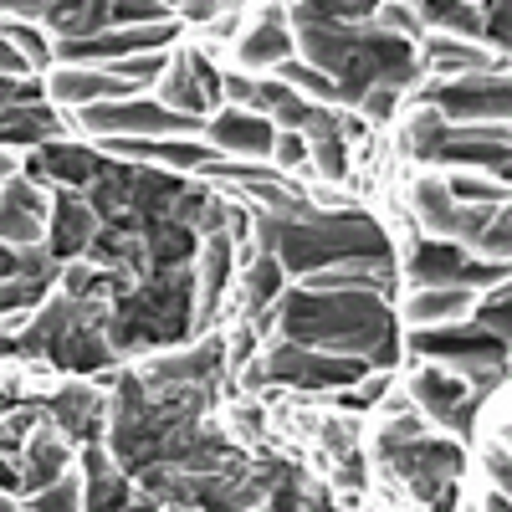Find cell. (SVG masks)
Segmentation results:
<instances>
[{"label": "cell", "mask_w": 512, "mask_h": 512, "mask_svg": "<svg viewBox=\"0 0 512 512\" xmlns=\"http://www.w3.org/2000/svg\"><path fill=\"white\" fill-rule=\"evenodd\" d=\"M77 502H82L77 482H72V477H57L47 492L31 497V512H77Z\"/></svg>", "instance_id": "cell-42"}, {"label": "cell", "mask_w": 512, "mask_h": 512, "mask_svg": "<svg viewBox=\"0 0 512 512\" xmlns=\"http://www.w3.org/2000/svg\"><path fill=\"white\" fill-rule=\"evenodd\" d=\"M52 277H57V267H47V272H26V277L0 282V313L36 308V303H41V292H47V282H52Z\"/></svg>", "instance_id": "cell-36"}, {"label": "cell", "mask_w": 512, "mask_h": 512, "mask_svg": "<svg viewBox=\"0 0 512 512\" xmlns=\"http://www.w3.org/2000/svg\"><path fill=\"white\" fill-rule=\"evenodd\" d=\"M52 262H67V256H88L93 236H98V216L88 200H77L72 190L52 195Z\"/></svg>", "instance_id": "cell-18"}, {"label": "cell", "mask_w": 512, "mask_h": 512, "mask_svg": "<svg viewBox=\"0 0 512 512\" xmlns=\"http://www.w3.org/2000/svg\"><path fill=\"white\" fill-rule=\"evenodd\" d=\"M175 21L164 26H134V31H103V36H88V41H62L57 47V62H128V57H154L159 47L175 41Z\"/></svg>", "instance_id": "cell-13"}, {"label": "cell", "mask_w": 512, "mask_h": 512, "mask_svg": "<svg viewBox=\"0 0 512 512\" xmlns=\"http://www.w3.org/2000/svg\"><path fill=\"white\" fill-rule=\"evenodd\" d=\"M318 441H323V451H328L333 461H349V456H359V436H354V425H349V420H323Z\"/></svg>", "instance_id": "cell-41"}, {"label": "cell", "mask_w": 512, "mask_h": 512, "mask_svg": "<svg viewBox=\"0 0 512 512\" xmlns=\"http://www.w3.org/2000/svg\"><path fill=\"white\" fill-rule=\"evenodd\" d=\"M384 390H390V379L374 374L369 384H359V390H354V395H344L338 405H344V410H369V405H379V400H384Z\"/></svg>", "instance_id": "cell-45"}, {"label": "cell", "mask_w": 512, "mask_h": 512, "mask_svg": "<svg viewBox=\"0 0 512 512\" xmlns=\"http://www.w3.org/2000/svg\"><path fill=\"white\" fill-rule=\"evenodd\" d=\"M103 154L93 149H82V144H41L36 159H26V180H41V175H52L62 185H93L103 175Z\"/></svg>", "instance_id": "cell-22"}, {"label": "cell", "mask_w": 512, "mask_h": 512, "mask_svg": "<svg viewBox=\"0 0 512 512\" xmlns=\"http://www.w3.org/2000/svg\"><path fill=\"white\" fill-rule=\"evenodd\" d=\"M21 175V164H16V154H6V149H0V185H11Z\"/></svg>", "instance_id": "cell-53"}, {"label": "cell", "mask_w": 512, "mask_h": 512, "mask_svg": "<svg viewBox=\"0 0 512 512\" xmlns=\"http://www.w3.org/2000/svg\"><path fill=\"white\" fill-rule=\"evenodd\" d=\"M379 456L390 461V472H395L420 502H436V497L456 482L461 461H466L456 441H431V436H415V441H405V446H384Z\"/></svg>", "instance_id": "cell-9"}, {"label": "cell", "mask_w": 512, "mask_h": 512, "mask_svg": "<svg viewBox=\"0 0 512 512\" xmlns=\"http://www.w3.org/2000/svg\"><path fill=\"white\" fill-rule=\"evenodd\" d=\"M420 103L441 113L451 128L456 123H502L507 108H512V93H507V67L497 72H477V77H456V82H436L425 88Z\"/></svg>", "instance_id": "cell-7"}, {"label": "cell", "mask_w": 512, "mask_h": 512, "mask_svg": "<svg viewBox=\"0 0 512 512\" xmlns=\"http://www.w3.org/2000/svg\"><path fill=\"white\" fill-rule=\"evenodd\" d=\"M144 236V262H154V272L164 267H180L185 256H195V231L175 226V221H154L139 231Z\"/></svg>", "instance_id": "cell-31"}, {"label": "cell", "mask_w": 512, "mask_h": 512, "mask_svg": "<svg viewBox=\"0 0 512 512\" xmlns=\"http://www.w3.org/2000/svg\"><path fill=\"white\" fill-rule=\"evenodd\" d=\"M190 287L185 267H164L144 287L123 292L118 308H108V349H139V344H175L190 333Z\"/></svg>", "instance_id": "cell-4"}, {"label": "cell", "mask_w": 512, "mask_h": 512, "mask_svg": "<svg viewBox=\"0 0 512 512\" xmlns=\"http://www.w3.org/2000/svg\"><path fill=\"white\" fill-rule=\"evenodd\" d=\"M410 354L456 364L466 379H472L477 395H492L502 384V374H507V344L492 338L487 328H477V323H466V328H456V323H446V328H415L410 333Z\"/></svg>", "instance_id": "cell-6"}, {"label": "cell", "mask_w": 512, "mask_h": 512, "mask_svg": "<svg viewBox=\"0 0 512 512\" xmlns=\"http://www.w3.org/2000/svg\"><path fill=\"white\" fill-rule=\"evenodd\" d=\"M287 52H292V36L282 26V11L272 6V11H262V26L241 41V62L246 67H282Z\"/></svg>", "instance_id": "cell-29"}, {"label": "cell", "mask_w": 512, "mask_h": 512, "mask_svg": "<svg viewBox=\"0 0 512 512\" xmlns=\"http://www.w3.org/2000/svg\"><path fill=\"white\" fill-rule=\"evenodd\" d=\"M185 16L190 21H210V16H226V6H205V0H200V6H185Z\"/></svg>", "instance_id": "cell-54"}, {"label": "cell", "mask_w": 512, "mask_h": 512, "mask_svg": "<svg viewBox=\"0 0 512 512\" xmlns=\"http://www.w3.org/2000/svg\"><path fill=\"white\" fill-rule=\"evenodd\" d=\"M67 461H72V451H67V441H62L57 431H31L26 461H21V487H26L31 497L47 492L57 477H67Z\"/></svg>", "instance_id": "cell-24"}, {"label": "cell", "mask_w": 512, "mask_h": 512, "mask_svg": "<svg viewBox=\"0 0 512 512\" xmlns=\"http://www.w3.org/2000/svg\"><path fill=\"white\" fill-rule=\"evenodd\" d=\"M507 226H512V221H507V210H497V221H492V226H487V236L477 241V251L487 256V262H502V267H507V246H512Z\"/></svg>", "instance_id": "cell-43"}, {"label": "cell", "mask_w": 512, "mask_h": 512, "mask_svg": "<svg viewBox=\"0 0 512 512\" xmlns=\"http://www.w3.org/2000/svg\"><path fill=\"white\" fill-rule=\"evenodd\" d=\"M0 512H16V507H11V497H6V492H0Z\"/></svg>", "instance_id": "cell-58"}, {"label": "cell", "mask_w": 512, "mask_h": 512, "mask_svg": "<svg viewBox=\"0 0 512 512\" xmlns=\"http://www.w3.org/2000/svg\"><path fill=\"white\" fill-rule=\"evenodd\" d=\"M415 72H420V62H415V47H410L405 36L379 31V26H364V31L349 41V52L338 57L333 88H338V103H354V108H359L364 93H374V88H390V93L410 88Z\"/></svg>", "instance_id": "cell-5"}, {"label": "cell", "mask_w": 512, "mask_h": 512, "mask_svg": "<svg viewBox=\"0 0 512 512\" xmlns=\"http://www.w3.org/2000/svg\"><path fill=\"white\" fill-rule=\"evenodd\" d=\"M446 195L456 205H502L507 200V185H482L472 175H461V180H446Z\"/></svg>", "instance_id": "cell-39"}, {"label": "cell", "mask_w": 512, "mask_h": 512, "mask_svg": "<svg viewBox=\"0 0 512 512\" xmlns=\"http://www.w3.org/2000/svg\"><path fill=\"white\" fill-rule=\"evenodd\" d=\"M41 226H47V195L31 180L0 185V246H36Z\"/></svg>", "instance_id": "cell-17"}, {"label": "cell", "mask_w": 512, "mask_h": 512, "mask_svg": "<svg viewBox=\"0 0 512 512\" xmlns=\"http://www.w3.org/2000/svg\"><path fill=\"white\" fill-rule=\"evenodd\" d=\"M415 436H425V425H420L415 415H400V420H390V425L379 431V451H384V446H405V441H415Z\"/></svg>", "instance_id": "cell-44"}, {"label": "cell", "mask_w": 512, "mask_h": 512, "mask_svg": "<svg viewBox=\"0 0 512 512\" xmlns=\"http://www.w3.org/2000/svg\"><path fill=\"white\" fill-rule=\"evenodd\" d=\"M277 134H272V123L267 118H256V113H221L216 123H210V149H226V154H272Z\"/></svg>", "instance_id": "cell-23"}, {"label": "cell", "mask_w": 512, "mask_h": 512, "mask_svg": "<svg viewBox=\"0 0 512 512\" xmlns=\"http://www.w3.org/2000/svg\"><path fill=\"white\" fill-rule=\"evenodd\" d=\"M82 128H93V134H113V139H185V134L200 128V118L169 113L154 98H123V103L82 108Z\"/></svg>", "instance_id": "cell-8"}, {"label": "cell", "mask_w": 512, "mask_h": 512, "mask_svg": "<svg viewBox=\"0 0 512 512\" xmlns=\"http://www.w3.org/2000/svg\"><path fill=\"white\" fill-rule=\"evenodd\" d=\"M425 62H431L446 82L456 77H477V72H497L502 62H487L477 47H466V41H451V36H431V47H425Z\"/></svg>", "instance_id": "cell-30"}, {"label": "cell", "mask_w": 512, "mask_h": 512, "mask_svg": "<svg viewBox=\"0 0 512 512\" xmlns=\"http://www.w3.org/2000/svg\"><path fill=\"white\" fill-rule=\"evenodd\" d=\"M0 354H52V364L93 374L113 364L108 349V308L98 303H47L36 323H26L21 333H0Z\"/></svg>", "instance_id": "cell-3"}, {"label": "cell", "mask_w": 512, "mask_h": 512, "mask_svg": "<svg viewBox=\"0 0 512 512\" xmlns=\"http://www.w3.org/2000/svg\"><path fill=\"white\" fill-rule=\"evenodd\" d=\"M364 364L359 359H338V354H318V349H297V344H282L267 354L262 369L246 374V390L267 379H282V384H297V390H333V384H359Z\"/></svg>", "instance_id": "cell-10"}, {"label": "cell", "mask_w": 512, "mask_h": 512, "mask_svg": "<svg viewBox=\"0 0 512 512\" xmlns=\"http://www.w3.org/2000/svg\"><path fill=\"white\" fill-rule=\"evenodd\" d=\"M41 410H52L57 431H67L72 441H88V446H98L108 400H103L98 390H88V384H72V390H57L52 400H41Z\"/></svg>", "instance_id": "cell-19"}, {"label": "cell", "mask_w": 512, "mask_h": 512, "mask_svg": "<svg viewBox=\"0 0 512 512\" xmlns=\"http://www.w3.org/2000/svg\"><path fill=\"white\" fill-rule=\"evenodd\" d=\"M487 466H492V482H497V487H507V451H502V446L487 456Z\"/></svg>", "instance_id": "cell-51"}, {"label": "cell", "mask_w": 512, "mask_h": 512, "mask_svg": "<svg viewBox=\"0 0 512 512\" xmlns=\"http://www.w3.org/2000/svg\"><path fill=\"white\" fill-rule=\"evenodd\" d=\"M47 267H57L47 251H31V246H0V282L26 277V272H47Z\"/></svg>", "instance_id": "cell-38"}, {"label": "cell", "mask_w": 512, "mask_h": 512, "mask_svg": "<svg viewBox=\"0 0 512 512\" xmlns=\"http://www.w3.org/2000/svg\"><path fill=\"white\" fill-rule=\"evenodd\" d=\"M108 149L128 154V159H159V164H175V169L216 164V149H210V144H185V139H113Z\"/></svg>", "instance_id": "cell-25"}, {"label": "cell", "mask_w": 512, "mask_h": 512, "mask_svg": "<svg viewBox=\"0 0 512 512\" xmlns=\"http://www.w3.org/2000/svg\"><path fill=\"white\" fill-rule=\"evenodd\" d=\"M482 31L497 41V47H507V36H512V26H507V6H487V11H482Z\"/></svg>", "instance_id": "cell-47"}, {"label": "cell", "mask_w": 512, "mask_h": 512, "mask_svg": "<svg viewBox=\"0 0 512 512\" xmlns=\"http://www.w3.org/2000/svg\"><path fill=\"white\" fill-rule=\"evenodd\" d=\"M487 512H507V492H502V487L492 492V502H487Z\"/></svg>", "instance_id": "cell-57"}, {"label": "cell", "mask_w": 512, "mask_h": 512, "mask_svg": "<svg viewBox=\"0 0 512 512\" xmlns=\"http://www.w3.org/2000/svg\"><path fill=\"white\" fill-rule=\"evenodd\" d=\"M272 323L297 349H328L338 359H359L374 369H390L400 359L395 313L374 292H313L292 287L272 303Z\"/></svg>", "instance_id": "cell-1"}, {"label": "cell", "mask_w": 512, "mask_h": 512, "mask_svg": "<svg viewBox=\"0 0 512 512\" xmlns=\"http://www.w3.org/2000/svg\"><path fill=\"white\" fill-rule=\"evenodd\" d=\"M461 313H472V292H466V287H420L410 297V308H405V318L415 328H436V323L446 328Z\"/></svg>", "instance_id": "cell-28"}, {"label": "cell", "mask_w": 512, "mask_h": 512, "mask_svg": "<svg viewBox=\"0 0 512 512\" xmlns=\"http://www.w3.org/2000/svg\"><path fill=\"white\" fill-rule=\"evenodd\" d=\"M231 282V236H205V256H200V308H195V328H205L216 318V303Z\"/></svg>", "instance_id": "cell-26"}, {"label": "cell", "mask_w": 512, "mask_h": 512, "mask_svg": "<svg viewBox=\"0 0 512 512\" xmlns=\"http://www.w3.org/2000/svg\"><path fill=\"white\" fill-rule=\"evenodd\" d=\"M303 144H308V154L318 159V169H323L328 180H344V175H349V154H344V134H338V113H333V108L308 128Z\"/></svg>", "instance_id": "cell-32"}, {"label": "cell", "mask_w": 512, "mask_h": 512, "mask_svg": "<svg viewBox=\"0 0 512 512\" xmlns=\"http://www.w3.org/2000/svg\"><path fill=\"white\" fill-rule=\"evenodd\" d=\"M47 98H52V103H82V108H93V103H113V98H139V82H123V77H113V72L62 67V72H52V82H47Z\"/></svg>", "instance_id": "cell-20"}, {"label": "cell", "mask_w": 512, "mask_h": 512, "mask_svg": "<svg viewBox=\"0 0 512 512\" xmlns=\"http://www.w3.org/2000/svg\"><path fill=\"white\" fill-rule=\"evenodd\" d=\"M16 405H21V400H16V395H11V390H0V420H6V415H11V410H16Z\"/></svg>", "instance_id": "cell-55"}, {"label": "cell", "mask_w": 512, "mask_h": 512, "mask_svg": "<svg viewBox=\"0 0 512 512\" xmlns=\"http://www.w3.org/2000/svg\"><path fill=\"white\" fill-rule=\"evenodd\" d=\"M88 512H134V497H128V482L113 472V456L103 446H88V497H82Z\"/></svg>", "instance_id": "cell-27"}, {"label": "cell", "mask_w": 512, "mask_h": 512, "mask_svg": "<svg viewBox=\"0 0 512 512\" xmlns=\"http://www.w3.org/2000/svg\"><path fill=\"white\" fill-rule=\"evenodd\" d=\"M282 72V88H292L297 98H328V103H338V88H333V77H323L318 67H308V62H282L277 67Z\"/></svg>", "instance_id": "cell-37"}, {"label": "cell", "mask_w": 512, "mask_h": 512, "mask_svg": "<svg viewBox=\"0 0 512 512\" xmlns=\"http://www.w3.org/2000/svg\"><path fill=\"white\" fill-rule=\"evenodd\" d=\"M410 282L420 287H497L507 282L502 262H482V256H466V246L456 241H420L410 256Z\"/></svg>", "instance_id": "cell-11"}, {"label": "cell", "mask_w": 512, "mask_h": 512, "mask_svg": "<svg viewBox=\"0 0 512 512\" xmlns=\"http://www.w3.org/2000/svg\"><path fill=\"white\" fill-rule=\"evenodd\" d=\"M272 149H277V164H282V169H303V164H308V144H303V134H282Z\"/></svg>", "instance_id": "cell-46"}, {"label": "cell", "mask_w": 512, "mask_h": 512, "mask_svg": "<svg viewBox=\"0 0 512 512\" xmlns=\"http://www.w3.org/2000/svg\"><path fill=\"white\" fill-rule=\"evenodd\" d=\"M216 93H221L216 67H210L200 52H185L175 67H169V77H164V88H159V98H154V103H164L169 113L200 118L210 103H216Z\"/></svg>", "instance_id": "cell-16"}, {"label": "cell", "mask_w": 512, "mask_h": 512, "mask_svg": "<svg viewBox=\"0 0 512 512\" xmlns=\"http://www.w3.org/2000/svg\"><path fill=\"white\" fill-rule=\"evenodd\" d=\"M256 236L262 251L277 256L282 272L308 277L318 267L338 262H390V241L364 210H313V205H287V210H256Z\"/></svg>", "instance_id": "cell-2"}, {"label": "cell", "mask_w": 512, "mask_h": 512, "mask_svg": "<svg viewBox=\"0 0 512 512\" xmlns=\"http://www.w3.org/2000/svg\"><path fill=\"white\" fill-rule=\"evenodd\" d=\"M221 364H226V344H200V349H185V354H175V359H154L149 369H144V379L149 384H159V390H180V384H210L221 374Z\"/></svg>", "instance_id": "cell-21"}, {"label": "cell", "mask_w": 512, "mask_h": 512, "mask_svg": "<svg viewBox=\"0 0 512 512\" xmlns=\"http://www.w3.org/2000/svg\"><path fill=\"white\" fill-rule=\"evenodd\" d=\"M26 72H31V62H26V57H21V52L11 47V41H0V77H11V82H21Z\"/></svg>", "instance_id": "cell-48"}, {"label": "cell", "mask_w": 512, "mask_h": 512, "mask_svg": "<svg viewBox=\"0 0 512 512\" xmlns=\"http://www.w3.org/2000/svg\"><path fill=\"white\" fill-rule=\"evenodd\" d=\"M16 487H21V477H16V466H11L6 456H0V492H6V497H11Z\"/></svg>", "instance_id": "cell-52"}, {"label": "cell", "mask_w": 512, "mask_h": 512, "mask_svg": "<svg viewBox=\"0 0 512 512\" xmlns=\"http://www.w3.org/2000/svg\"><path fill=\"white\" fill-rule=\"evenodd\" d=\"M415 210H420V221L431 226V231H441V241L477 246V241L487 236V226L497 221L502 205L487 216L482 205H456V200L446 195V180H420V185H415Z\"/></svg>", "instance_id": "cell-12"}, {"label": "cell", "mask_w": 512, "mask_h": 512, "mask_svg": "<svg viewBox=\"0 0 512 512\" xmlns=\"http://www.w3.org/2000/svg\"><path fill=\"white\" fill-rule=\"evenodd\" d=\"M431 159H441V164H487L497 175V185H502L507 180V128L502 123H461V128L446 123Z\"/></svg>", "instance_id": "cell-14"}, {"label": "cell", "mask_w": 512, "mask_h": 512, "mask_svg": "<svg viewBox=\"0 0 512 512\" xmlns=\"http://www.w3.org/2000/svg\"><path fill=\"white\" fill-rule=\"evenodd\" d=\"M277 292H282V262L277 256H256V262L246 267V308L262 318V323H272V303H277Z\"/></svg>", "instance_id": "cell-34"}, {"label": "cell", "mask_w": 512, "mask_h": 512, "mask_svg": "<svg viewBox=\"0 0 512 512\" xmlns=\"http://www.w3.org/2000/svg\"><path fill=\"white\" fill-rule=\"evenodd\" d=\"M251 344H256V333H251V328H241V333H236V344H231L236 364H246V359H251Z\"/></svg>", "instance_id": "cell-50"}, {"label": "cell", "mask_w": 512, "mask_h": 512, "mask_svg": "<svg viewBox=\"0 0 512 512\" xmlns=\"http://www.w3.org/2000/svg\"><path fill=\"white\" fill-rule=\"evenodd\" d=\"M364 113H369V118H390V113H395V93H390V88L364 93Z\"/></svg>", "instance_id": "cell-49"}, {"label": "cell", "mask_w": 512, "mask_h": 512, "mask_svg": "<svg viewBox=\"0 0 512 512\" xmlns=\"http://www.w3.org/2000/svg\"><path fill=\"white\" fill-rule=\"evenodd\" d=\"M415 400L431 410L446 431H456V436H472V425H477V410H482V400L487 395H477L472 384H461V379H451V374H436V369H420L415 374Z\"/></svg>", "instance_id": "cell-15"}, {"label": "cell", "mask_w": 512, "mask_h": 512, "mask_svg": "<svg viewBox=\"0 0 512 512\" xmlns=\"http://www.w3.org/2000/svg\"><path fill=\"white\" fill-rule=\"evenodd\" d=\"M507 308H512V303H507V287L497 282L487 303H482V308H472V323H477V328H487L492 338H502V344H507Z\"/></svg>", "instance_id": "cell-40"}, {"label": "cell", "mask_w": 512, "mask_h": 512, "mask_svg": "<svg viewBox=\"0 0 512 512\" xmlns=\"http://www.w3.org/2000/svg\"><path fill=\"white\" fill-rule=\"evenodd\" d=\"M236 31V11H226V21H216V36H231Z\"/></svg>", "instance_id": "cell-56"}, {"label": "cell", "mask_w": 512, "mask_h": 512, "mask_svg": "<svg viewBox=\"0 0 512 512\" xmlns=\"http://www.w3.org/2000/svg\"><path fill=\"white\" fill-rule=\"evenodd\" d=\"M415 16H425V21H431V26H441V36H482V11L477 6H451V0H446V6H441V0H431V6H420Z\"/></svg>", "instance_id": "cell-35"}, {"label": "cell", "mask_w": 512, "mask_h": 512, "mask_svg": "<svg viewBox=\"0 0 512 512\" xmlns=\"http://www.w3.org/2000/svg\"><path fill=\"white\" fill-rule=\"evenodd\" d=\"M52 134H57V113L41 103L11 108L0 118V144H52Z\"/></svg>", "instance_id": "cell-33"}]
</instances>
